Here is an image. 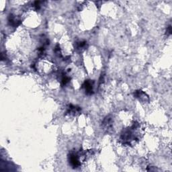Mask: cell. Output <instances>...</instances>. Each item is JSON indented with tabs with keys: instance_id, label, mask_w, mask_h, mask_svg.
<instances>
[{
	"instance_id": "cell-3",
	"label": "cell",
	"mask_w": 172,
	"mask_h": 172,
	"mask_svg": "<svg viewBox=\"0 0 172 172\" xmlns=\"http://www.w3.org/2000/svg\"><path fill=\"white\" fill-rule=\"evenodd\" d=\"M81 108L78 106H73L72 104L69 105L67 106V114L69 115H73V116H75V115H77L81 112Z\"/></svg>"
},
{
	"instance_id": "cell-4",
	"label": "cell",
	"mask_w": 172,
	"mask_h": 172,
	"mask_svg": "<svg viewBox=\"0 0 172 172\" xmlns=\"http://www.w3.org/2000/svg\"><path fill=\"white\" fill-rule=\"evenodd\" d=\"M93 84H94V82L91 80L85 81L83 83V87L85 88V93L87 95H91L93 93Z\"/></svg>"
},
{
	"instance_id": "cell-9",
	"label": "cell",
	"mask_w": 172,
	"mask_h": 172,
	"mask_svg": "<svg viewBox=\"0 0 172 172\" xmlns=\"http://www.w3.org/2000/svg\"><path fill=\"white\" fill-rule=\"evenodd\" d=\"M166 34H167V35H171V26L170 25H169L168 27V28H167Z\"/></svg>"
},
{
	"instance_id": "cell-6",
	"label": "cell",
	"mask_w": 172,
	"mask_h": 172,
	"mask_svg": "<svg viewBox=\"0 0 172 172\" xmlns=\"http://www.w3.org/2000/svg\"><path fill=\"white\" fill-rule=\"evenodd\" d=\"M8 22L10 26L17 27L21 24V21L20 20L17 19L14 16L9 15V16L8 17Z\"/></svg>"
},
{
	"instance_id": "cell-1",
	"label": "cell",
	"mask_w": 172,
	"mask_h": 172,
	"mask_svg": "<svg viewBox=\"0 0 172 172\" xmlns=\"http://www.w3.org/2000/svg\"><path fill=\"white\" fill-rule=\"evenodd\" d=\"M69 161L73 168H77L81 165L80 157L77 154L71 153L69 156Z\"/></svg>"
},
{
	"instance_id": "cell-8",
	"label": "cell",
	"mask_w": 172,
	"mask_h": 172,
	"mask_svg": "<svg viewBox=\"0 0 172 172\" xmlns=\"http://www.w3.org/2000/svg\"><path fill=\"white\" fill-rule=\"evenodd\" d=\"M69 82V78L68 77H66V76H65V77L63 78V79H62L63 85H66Z\"/></svg>"
},
{
	"instance_id": "cell-2",
	"label": "cell",
	"mask_w": 172,
	"mask_h": 172,
	"mask_svg": "<svg viewBox=\"0 0 172 172\" xmlns=\"http://www.w3.org/2000/svg\"><path fill=\"white\" fill-rule=\"evenodd\" d=\"M134 96L138 99L139 101L146 103L149 102V97L147 94H145L142 90H137L134 93Z\"/></svg>"
},
{
	"instance_id": "cell-5",
	"label": "cell",
	"mask_w": 172,
	"mask_h": 172,
	"mask_svg": "<svg viewBox=\"0 0 172 172\" xmlns=\"http://www.w3.org/2000/svg\"><path fill=\"white\" fill-rule=\"evenodd\" d=\"M102 126L106 130L109 131L112 126V119L110 116L105 118L102 122Z\"/></svg>"
},
{
	"instance_id": "cell-7",
	"label": "cell",
	"mask_w": 172,
	"mask_h": 172,
	"mask_svg": "<svg viewBox=\"0 0 172 172\" xmlns=\"http://www.w3.org/2000/svg\"><path fill=\"white\" fill-rule=\"evenodd\" d=\"M86 42L85 41H81L79 42V43H77V48H84L85 45H86Z\"/></svg>"
}]
</instances>
